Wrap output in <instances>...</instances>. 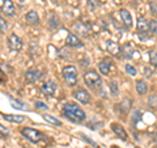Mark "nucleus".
I'll list each match as a JSON object with an SVG mask.
<instances>
[{
    "instance_id": "a878e982",
    "label": "nucleus",
    "mask_w": 157,
    "mask_h": 148,
    "mask_svg": "<svg viewBox=\"0 0 157 148\" xmlns=\"http://www.w3.org/2000/svg\"><path fill=\"white\" fill-rule=\"evenodd\" d=\"M148 105L151 107H155V109H157V95L149 96V98H148Z\"/></svg>"
},
{
    "instance_id": "6ab92c4d",
    "label": "nucleus",
    "mask_w": 157,
    "mask_h": 148,
    "mask_svg": "<svg viewBox=\"0 0 157 148\" xmlns=\"http://www.w3.org/2000/svg\"><path fill=\"white\" fill-rule=\"evenodd\" d=\"M122 53H123V56L126 59H131L132 58V53H134V49H132L131 43H126V45L122 47Z\"/></svg>"
},
{
    "instance_id": "39448f33",
    "label": "nucleus",
    "mask_w": 157,
    "mask_h": 148,
    "mask_svg": "<svg viewBox=\"0 0 157 148\" xmlns=\"http://www.w3.org/2000/svg\"><path fill=\"white\" fill-rule=\"evenodd\" d=\"M8 47L11 51H14V53L20 51L22 49V39L18 36H16V34H11L8 38Z\"/></svg>"
},
{
    "instance_id": "4be33fe9",
    "label": "nucleus",
    "mask_w": 157,
    "mask_h": 148,
    "mask_svg": "<svg viewBox=\"0 0 157 148\" xmlns=\"http://www.w3.org/2000/svg\"><path fill=\"white\" fill-rule=\"evenodd\" d=\"M109 89H110V95L117 97L118 95H119V88H118V84L115 81H111L109 83Z\"/></svg>"
},
{
    "instance_id": "1a4fd4ad",
    "label": "nucleus",
    "mask_w": 157,
    "mask_h": 148,
    "mask_svg": "<svg viewBox=\"0 0 157 148\" xmlns=\"http://www.w3.org/2000/svg\"><path fill=\"white\" fill-rule=\"evenodd\" d=\"M106 50H107V53H109L111 56H114V58L119 56L121 47H119V45H118V42H115V41H111V39H109V41L106 42Z\"/></svg>"
},
{
    "instance_id": "f03ea898",
    "label": "nucleus",
    "mask_w": 157,
    "mask_h": 148,
    "mask_svg": "<svg viewBox=\"0 0 157 148\" xmlns=\"http://www.w3.org/2000/svg\"><path fill=\"white\" fill-rule=\"evenodd\" d=\"M84 81L93 91H97L102 87V80L96 71H86L84 73Z\"/></svg>"
},
{
    "instance_id": "9d476101",
    "label": "nucleus",
    "mask_w": 157,
    "mask_h": 148,
    "mask_svg": "<svg viewBox=\"0 0 157 148\" xmlns=\"http://www.w3.org/2000/svg\"><path fill=\"white\" fill-rule=\"evenodd\" d=\"M42 77V73L39 72L38 70H28L25 73V80L29 84H33V83H37L39 79Z\"/></svg>"
},
{
    "instance_id": "f3484780",
    "label": "nucleus",
    "mask_w": 157,
    "mask_h": 148,
    "mask_svg": "<svg viewBox=\"0 0 157 148\" xmlns=\"http://www.w3.org/2000/svg\"><path fill=\"white\" fill-rule=\"evenodd\" d=\"M25 20L29 24H38L39 22V17H38V13L36 11H29L25 16Z\"/></svg>"
},
{
    "instance_id": "412c9836",
    "label": "nucleus",
    "mask_w": 157,
    "mask_h": 148,
    "mask_svg": "<svg viewBox=\"0 0 157 148\" xmlns=\"http://www.w3.org/2000/svg\"><path fill=\"white\" fill-rule=\"evenodd\" d=\"M9 101H11V105H12V107H14V109H18V110H25L26 109V105L21 101L13 100V98H9Z\"/></svg>"
},
{
    "instance_id": "72a5a7b5",
    "label": "nucleus",
    "mask_w": 157,
    "mask_h": 148,
    "mask_svg": "<svg viewBox=\"0 0 157 148\" xmlns=\"http://www.w3.org/2000/svg\"><path fill=\"white\" fill-rule=\"evenodd\" d=\"M155 148H157V146H156V147H155Z\"/></svg>"
},
{
    "instance_id": "393cba45",
    "label": "nucleus",
    "mask_w": 157,
    "mask_h": 148,
    "mask_svg": "<svg viewBox=\"0 0 157 148\" xmlns=\"http://www.w3.org/2000/svg\"><path fill=\"white\" fill-rule=\"evenodd\" d=\"M149 32L157 36V20H151L149 21Z\"/></svg>"
},
{
    "instance_id": "7ed1b4c3",
    "label": "nucleus",
    "mask_w": 157,
    "mask_h": 148,
    "mask_svg": "<svg viewBox=\"0 0 157 148\" xmlns=\"http://www.w3.org/2000/svg\"><path fill=\"white\" fill-rule=\"evenodd\" d=\"M62 75L68 87L72 88L77 84V68L75 66H66L62 71Z\"/></svg>"
},
{
    "instance_id": "c85d7f7f",
    "label": "nucleus",
    "mask_w": 157,
    "mask_h": 148,
    "mask_svg": "<svg viewBox=\"0 0 157 148\" xmlns=\"http://www.w3.org/2000/svg\"><path fill=\"white\" fill-rule=\"evenodd\" d=\"M149 7H151V13L155 14V16H157V4L156 3H151Z\"/></svg>"
},
{
    "instance_id": "cd10ccee",
    "label": "nucleus",
    "mask_w": 157,
    "mask_h": 148,
    "mask_svg": "<svg viewBox=\"0 0 157 148\" xmlns=\"http://www.w3.org/2000/svg\"><path fill=\"white\" fill-rule=\"evenodd\" d=\"M0 30H2V33H4L7 30V22L4 18H0Z\"/></svg>"
},
{
    "instance_id": "4468645a",
    "label": "nucleus",
    "mask_w": 157,
    "mask_h": 148,
    "mask_svg": "<svg viewBox=\"0 0 157 148\" xmlns=\"http://www.w3.org/2000/svg\"><path fill=\"white\" fill-rule=\"evenodd\" d=\"M136 28H137V32H139L140 34H144L147 32H149V22L147 21L144 17H139L137 18Z\"/></svg>"
},
{
    "instance_id": "7c9ffc66",
    "label": "nucleus",
    "mask_w": 157,
    "mask_h": 148,
    "mask_svg": "<svg viewBox=\"0 0 157 148\" xmlns=\"http://www.w3.org/2000/svg\"><path fill=\"white\" fill-rule=\"evenodd\" d=\"M0 130H2V135H7V129H4V126L3 125H0Z\"/></svg>"
},
{
    "instance_id": "20e7f679",
    "label": "nucleus",
    "mask_w": 157,
    "mask_h": 148,
    "mask_svg": "<svg viewBox=\"0 0 157 148\" xmlns=\"http://www.w3.org/2000/svg\"><path fill=\"white\" fill-rule=\"evenodd\" d=\"M21 132H22V135L25 136L29 142L34 143V144H37V143L43 140V138H45L41 131H38L36 129H30V127H25V129H22Z\"/></svg>"
},
{
    "instance_id": "bb28decb",
    "label": "nucleus",
    "mask_w": 157,
    "mask_h": 148,
    "mask_svg": "<svg viewBox=\"0 0 157 148\" xmlns=\"http://www.w3.org/2000/svg\"><path fill=\"white\" fill-rule=\"evenodd\" d=\"M88 7H89L92 11H94L98 7V0H88Z\"/></svg>"
},
{
    "instance_id": "2f4dec72",
    "label": "nucleus",
    "mask_w": 157,
    "mask_h": 148,
    "mask_svg": "<svg viewBox=\"0 0 157 148\" xmlns=\"http://www.w3.org/2000/svg\"><path fill=\"white\" fill-rule=\"evenodd\" d=\"M145 75H147V76H151V75H153V71L151 72V71L148 70V68H145Z\"/></svg>"
},
{
    "instance_id": "0eeeda50",
    "label": "nucleus",
    "mask_w": 157,
    "mask_h": 148,
    "mask_svg": "<svg viewBox=\"0 0 157 148\" xmlns=\"http://www.w3.org/2000/svg\"><path fill=\"white\" fill-rule=\"evenodd\" d=\"M42 92L45 93V96H48V97H51L55 95V91H56V84L54 83L52 80H47L42 84Z\"/></svg>"
},
{
    "instance_id": "b1692460",
    "label": "nucleus",
    "mask_w": 157,
    "mask_h": 148,
    "mask_svg": "<svg viewBox=\"0 0 157 148\" xmlns=\"http://www.w3.org/2000/svg\"><path fill=\"white\" fill-rule=\"evenodd\" d=\"M124 70H126V72L128 73L130 76H136V75H137V71H136V68H135L134 66H131V64H126Z\"/></svg>"
},
{
    "instance_id": "f8f14e48",
    "label": "nucleus",
    "mask_w": 157,
    "mask_h": 148,
    "mask_svg": "<svg viewBox=\"0 0 157 148\" xmlns=\"http://www.w3.org/2000/svg\"><path fill=\"white\" fill-rule=\"evenodd\" d=\"M98 68H100V72L102 73V75L107 76L110 73V68H111V60L109 58H105L102 59V60L98 63Z\"/></svg>"
},
{
    "instance_id": "dca6fc26",
    "label": "nucleus",
    "mask_w": 157,
    "mask_h": 148,
    "mask_svg": "<svg viewBox=\"0 0 157 148\" xmlns=\"http://www.w3.org/2000/svg\"><path fill=\"white\" fill-rule=\"evenodd\" d=\"M3 119H6L8 122H13V123H21L25 121V117L24 115H13V114H2Z\"/></svg>"
},
{
    "instance_id": "f257e3e1",
    "label": "nucleus",
    "mask_w": 157,
    "mask_h": 148,
    "mask_svg": "<svg viewBox=\"0 0 157 148\" xmlns=\"http://www.w3.org/2000/svg\"><path fill=\"white\" fill-rule=\"evenodd\" d=\"M63 114L73 122H82V121H85V118H86L85 111L73 102H66L64 105H63Z\"/></svg>"
},
{
    "instance_id": "a211bd4d",
    "label": "nucleus",
    "mask_w": 157,
    "mask_h": 148,
    "mask_svg": "<svg viewBox=\"0 0 157 148\" xmlns=\"http://www.w3.org/2000/svg\"><path fill=\"white\" fill-rule=\"evenodd\" d=\"M147 91H148V85H147V83H145V81H143V80L136 81V92L139 93L140 96L145 95Z\"/></svg>"
},
{
    "instance_id": "aec40b11",
    "label": "nucleus",
    "mask_w": 157,
    "mask_h": 148,
    "mask_svg": "<svg viewBox=\"0 0 157 148\" xmlns=\"http://www.w3.org/2000/svg\"><path fill=\"white\" fill-rule=\"evenodd\" d=\"M42 118L45 119L47 123H50V125L52 126H62V122L58 119V118L55 117H52V115H48V114H45V115H42Z\"/></svg>"
},
{
    "instance_id": "6e6552de",
    "label": "nucleus",
    "mask_w": 157,
    "mask_h": 148,
    "mask_svg": "<svg viewBox=\"0 0 157 148\" xmlns=\"http://www.w3.org/2000/svg\"><path fill=\"white\" fill-rule=\"evenodd\" d=\"M2 4V12L6 16H13L14 14V4L12 0H0Z\"/></svg>"
},
{
    "instance_id": "423d86ee",
    "label": "nucleus",
    "mask_w": 157,
    "mask_h": 148,
    "mask_svg": "<svg viewBox=\"0 0 157 148\" xmlns=\"http://www.w3.org/2000/svg\"><path fill=\"white\" fill-rule=\"evenodd\" d=\"M73 97H75L76 100L78 102H81V103H89V101H90L89 92L85 91L84 88H78L77 91H75V93H73Z\"/></svg>"
},
{
    "instance_id": "473e14b6",
    "label": "nucleus",
    "mask_w": 157,
    "mask_h": 148,
    "mask_svg": "<svg viewBox=\"0 0 157 148\" xmlns=\"http://www.w3.org/2000/svg\"><path fill=\"white\" fill-rule=\"evenodd\" d=\"M135 148H140V147H135Z\"/></svg>"
},
{
    "instance_id": "5701e85b",
    "label": "nucleus",
    "mask_w": 157,
    "mask_h": 148,
    "mask_svg": "<svg viewBox=\"0 0 157 148\" xmlns=\"http://www.w3.org/2000/svg\"><path fill=\"white\" fill-rule=\"evenodd\" d=\"M149 63H151V66L157 67V53L156 51L149 53Z\"/></svg>"
},
{
    "instance_id": "ddd939ff",
    "label": "nucleus",
    "mask_w": 157,
    "mask_h": 148,
    "mask_svg": "<svg viewBox=\"0 0 157 148\" xmlns=\"http://www.w3.org/2000/svg\"><path fill=\"white\" fill-rule=\"evenodd\" d=\"M66 43L71 47H82L84 46V43L78 39V37H76L75 34H72V33H68V36L66 38Z\"/></svg>"
},
{
    "instance_id": "c756f323",
    "label": "nucleus",
    "mask_w": 157,
    "mask_h": 148,
    "mask_svg": "<svg viewBox=\"0 0 157 148\" xmlns=\"http://www.w3.org/2000/svg\"><path fill=\"white\" fill-rule=\"evenodd\" d=\"M36 107L37 109H47V105H45V103L41 102V101H37L36 102Z\"/></svg>"
},
{
    "instance_id": "9b49d317",
    "label": "nucleus",
    "mask_w": 157,
    "mask_h": 148,
    "mask_svg": "<svg viewBox=\"0 0 157 148\" xmlns=\"http://www.w3.org/2000/svg\"><path fill=\"white\" fill-rule=\"evenodd\" d=\"M119 14H121L122 22L124 24V28H126V29L132 28V16H131V13L127 11V9H121Z\"/></svg>"
},
{
    "instance_id": "2eb2a0df",
    "label": "nucleus",
    "mask_w": 157,
    "mask_h": 148,
    "mask_svg": "<svg viewBox=\"0 0 157 148\" xmlns=\"http://www.w3.org/2000/svg\"><path fill=\"white\" fill-rule=\"evenodd\" d=\"M111 130L114 131L119 138H122L123 140H127V132H126V130L121 125H118V123H113V125H111Z\"/></svg>"
}]
</instances>
